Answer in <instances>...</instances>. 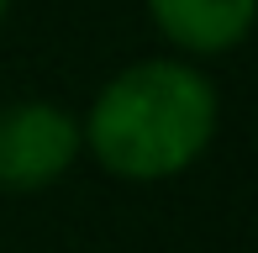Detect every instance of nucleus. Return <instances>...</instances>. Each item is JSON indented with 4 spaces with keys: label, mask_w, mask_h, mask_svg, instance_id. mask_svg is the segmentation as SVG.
<instances>
[{
    "label": "nucleus",
    "mask_w": 258,
    "mask_h": 253,
    "mask_svg": "<svg viewBox=\"0 0 258 253\" xmlns=\"http://www.w3.org/2000/svg\"><path fill=\"white\" fill-rule=\"evenodd\" d=\"M221 132V90L201 64L174 53L132 58L79 111L85 158L126 185H169L190 174Z\"/></svg>",
    "instance_id": "f257e3e1"
},
{
    "label": "nucleus",
    "mask_w": 258,
    "mask_h": 253,
    "mask_svg": "<svg viewBox=\"0 0 258 253\" xmlns=\"http://www.w3.org/2000/svg\"><path fill=\"white\" fill-rule=\"evenodd\" d=\"M85 158L79 111L48 95L0 106V195H42Z\"/></svg>",
    "instance_id": "f03ea898"
},
{
    "label": "nucleus",
    "mask_w": 258,
    "mask_h": 253,
    "mask_svg": "<svg viewBox=\"0 0 258 253\" xmlns=\"http://www.w3.org/2000/svg\"><path fill=\"white\" fill-rule=\"evenodd\" d=\"M143 11L163 48L184 64L237 53L258 21V0H143Z\"/></svg>",
    "instance_id": "7ed1b4c3"
},
{
    "label": "nucleus",
    "mask_w": 258,
    "mask_h": 253,
    "mask_svg": "<svg viewBox=\"0 0 258 253\" xmlns=\"http://www.w3.org/2000/svg\"><path fill=\"white\" fill-rule=\"evenodd\" d=\"M6 16H11V0H0V27H6Z\"/></svg>",
    "instance_id": "20e7f679"
}]
</instances>
